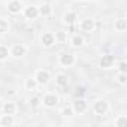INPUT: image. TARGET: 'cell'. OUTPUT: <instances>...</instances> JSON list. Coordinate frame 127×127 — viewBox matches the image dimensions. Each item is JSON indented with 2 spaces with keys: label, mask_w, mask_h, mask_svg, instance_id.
Listing matches in <instances>:
<instances>
[{
  "label": "cell",
  "mask_w": 127,
  "mask_h": 127,
  "mask_svg": "<svg viewBox=\"0 0 127 127\" xmlns=\"http://www.w3.org/2000/svg\"><path fill=\"white\" fill-rule=\"evenodd\" d=\"M70 42H72L73 46H82V45H84V39H82V36H79V34H75Z\"/></svg>",
  "instance_id": "ac0fdd59"
},
{
  "label": "cell",
  "mask_w": 127,
  "mask_h": 127,
  "mask_svg": "<svg viewBox=\"0 0 127 127\" xmlns=\"http://www.w3.org/2000/svg\"><path fill=\"white\" fill-rule=\"evenodd\" d=\"M72 109H73V112H76V114H84V112L87 111V103H85V100H84V99H78V100L73 103Z\"/></svg>",
  "instance_id": "9c48e42d"
},
{
  "label": "cell",
  "mask_w": 127,
  "mask_h": 127,
  "mask_svg": "<svg viewBox=\"0 0 127 127\" xmlns=\"http://www.w3.org/2000/svg\"><path fill=\"white\" fill-rule=\"evenodd\" d=\"M21 9H23V5H21L20 0H11V2L8 3V11L11 14H14V15L15 14H20Z\"/></svg>",
  "instance_id": "5b68a950"
},
{
  "label": "cell",
  "mask_w": 127,
  "mask_h": 127,
  "mask_svg": "<svg viewBox=\"0 0 127 127\" xmlns=\"http://www.w3.org/2000/svg\"><path fill=\"white\" fill-rule=\"evenodd\" d=\"M61 115H63V117H72V115H73V109H72V106H66V108H63Z\"/></svg>",
  "instance_id": "603a6c76"
},
{
  "label": "cell",
  "mask_w": 127,
  "mask_h": 127,
  "mask_svg": "<svg viewBox=\"0 0 127 127\" xmlns=\"http://www.w3.org/2000/svg\"><path fill=\"white\" fill-rule=\"evenodd\" d=\"M115 29H117L118 32H124V30L127 29V21H126L124 18L117 20V21H115Z\"/></svg>",
  "instance_id": "2e32d148"
},
{
  "label": "cell",
  "mask_w": 127,
  "mask_h": 127,
  "mask_svg": "<svg viewBox=\"0 0 127 127\" xmlns=\"http://www.w3.org/2000/svg\"><path fill=\"white\" fill-rule=\"evenodd\" d=\"M26 52H27V48L23 43H15L11 49V54L14 57H23V55H26Z\"/></svg>",
  "instance_id": "8992f818"
},
{
  "label": "cell",
  "mask_w": 127,
  "mask_h": 127,
  "mask_svg": "<svg viewBox=\"0 0 127 127\" xmlns=\"http://www.w3.org/2000/svg\"><path fill=\"white\" fill-rule=\"evenodd\" d=\"M120 72H121V73H126V72H127V63H126V61H121V63H120Z\"/></svg>",
  "instance_id": "4316f807"
},
{
  "label": "cell",
  "mask_w": 127,
  "mask_h": 127,
  "mask_svg": "<svg viewBox=\"0 0 127 127\" xmlns=\"http://www.w3.org/2000/svg\"><path fill=\"white\" fill-rule=\"evenodd\" d=\"M63 21H64L66 24H73V23L76 21V14H75V12H67V14H64Z\"/></svg>",
  "instance_id": "9a60e30c"
},
{
  "label": "cell",
  "mask_w": 127,
  "mask_h": 127,
  "mask_svg": "<svg viewBox=\"0 0 127 127\" xmlns=\"http://www.w3.org/2000/svg\"><path fill=\"white\" fill-rule=\"evenodd\" d=\"M34 79H36L37 84L43 85V84H46V82L49 81V73H48L46 70H37L36 75H34Z\"/></svg>",
  "instance_id": "52a82bcc"
},
{
  "label": "cell",
  "mask_w": 127,
  "mask_h": 127,
  "mask_svg": "<svg viewBox=\"0 0 127 127\" xmlns=\"http://www.w3.org/2000/svg\"><path fill=\"white\" fill-rule=\"evenodd\" d=\"M2 108H3V102L0 100V111H2Z\"/></svg>",
  "instance_id": "f1b7e54d"
},
{
  "label": "cell",
  "mask_w": 127,
  "mask_h": 127,
  "mask_svg": "<svg viewBox=\"0 0 127 127\" xmlns=\"http://www.w3.org/2000/svg\"><path fill=\"white\" fill-rule=\"evenodd\" d=\"M3 112L5 114H9V115H14L17 112V105L12 103V102H8V103H3Z\"/></svg>",
  "instance_id": "4fadbf2b"
},
{
  "label": "cell",
  "mask_w": 127,
  "mask_h": 127,
  "mask_svg": "<svg viewBox=\"0 0 127 127\" xmlns=\"http://www.w3.org/2000/svg\"><path fill=\"white\" fill-rule=\"evenodd\" d=\"M114 63H115V57L111 55V54H105V55H102L100 60H99V64H100V67H103V69L112 67Z\"/></svg>",
  "instance_id": "6da1fadb"
},
{
  "label": "cell",
  "mask_w": 127,
  "mask_h": 127,
  "mask_svg": "<svg viewBox=\"0 0 127 127\" xmlns=\"http://www.w3.org/2000/svg\"><path fill=\"white\" fill-rule=\"evenodd\" d=\"M46 108H54L57 103H58V97L55 96V94H45V97H43V102H42Z\"/></svg>",
  "instance_id": "ba28073f"
},
{
  "label": "cell",
  "mask_w": 127,
  "mask_h": 127,
  "mask_svg": "<svg viewBox=\"0 0 127 127\" xmlns=\"http://www.w3.org/2000/svg\"><path fill=\"white\" fill-rule=\"evenodd\" d=\"M126 124H127V117H124V115H121L118 120H115V126L117 127H123Z\"/></svg>",
  "instance_id": "cb8c5ba5"
},
{
  "label": "cell",
  "mask_w": 127,
  "mask_h": 127,
  "mask_svg": "<svg viewBox=\"0 0 127 127\" xmlns=\"http://www.w3.org/2000/svg\"><path fill=\"white\" fill-rule=\"evenodd\" d=\"M117 79H118V82H120V84H123V85H124V84H126V81H127V75H126V73H120V75L117 76Z\"/></svg>",
  "instance_id": "484cf974"
},
{
  "label": "cell",
  "mask_w": 127,
  "mask_h": 127,
  "mask_svg": "<svg viewBox=\"0 0 127 127\" xmlns=\"http://www.w3.org/2000/svg\"><path fill=\"white\" fill-rule=\"evenodd\" d=\"M11 51L8 49V46H3V45H0V60H6L9 57Z\"/></svg>",
  "instance_id": "d6986e66"
},
{
  "label": "cell",
  "mask_w": 127,
  "mask_h": 127,
  "mask_svg": "<svg viewBox=\"0 0 127 127\" xmlns=\"http://www.w3.org/2000/svg\"><path fill=\"white\" fill-rule=\"evenodd\" d=\"M9 30V24L6 20H0V34H3Z\"/></svg>",
  "instance_id": "7402d4cb"
},
{
  "label": "cell",
  "mask_w": 127,
  "mask_h": 127,
  "mask_svg": "<svg viewBox=\"0 0 127 127\" xmlns=\"http://www.w3.org/2000/svg\"><path fill=\"white\" fill-rule=\"evenodd\" d=\"M58 61L63 67H70L75 64V55L73 54H63V55H60Z\"/></svg>",
  "instance_id": "7a4b0ae2"
},
{
  "label": "cell",
  "mask_w": 127,
  "mask_h": 127,
  "mask_svg": "<svg viewBox=\"0 0 127 127\" xmlns=\"http://www.w3.org/2000/svg\"><path fill=\"white\" fill-rule=\"evenodd\" d=\"M37 85H39V84L36 82V79H34V78H30V79H27V81H26V88H27V90H34Z\"/></svg>",
  "instance_id": "44dd1931"
},
{
  "label": "cell",
  "mask_w": 127,
  "mask_h": 127,
  "mask_svg": "<svg viewBox=\"0 0 127 127\" xmlns=\"http://www.w3.org/2000/svg\"><path fill=\"white\" fill-rule=\"evenodd\" d=\"M15 124V120H14V115H9V114H5L0 118V126L2 127H11Z\"/></svg>",
  "instance_id": "7c38bea8"
},
{
  "label": "cell",
  "mask_w": 127,
  "mask_h": 127,
  "mask_svg": "<svg viewBox=\"0 0 127 127\" xmlns=\"http://www.w3.org/2000/svg\"><path fill=\"white\" fill-rule=\"evenodd\" d=\"M40 40H42L43 46H46V48H49V46H52L55 43V37H54L52 33H43L42 37H40Z\"/></svg>",
  "instance_id": "8fae6325"
},
{
  "label": "cell",
  "mask_w": 127,
  "mask_h": 127,
  "mask_svg": "<svg viewBox=\"0 0 127 127\" xmlns=\"http://www.w3.org/2000/svg\"><path fill=\"white\" fill-rule=\"evenodd\" d=\"M84 94H85V90H84V88H78V90H76V93H75V96H76V97H79V99H82V97H84Z\"/></svg>",
  "instance_id": "83f0119b"
},
{
  "label": "cell",
  "mask_w": 127,
  "mask_h": 127,
  "mask_svg": "<svg viewBox=\"0 0 127 127\" xmlns=\"http://www.w3.org/2000/svg\"><path fill=\"white\" fill-rule=\"evenodd\" d=\"M93 111L97 114V115H105L106 111H108V102L106 100H97L93 106Z\"/></svg>",
  "instance_id": "3957f363"
},
{
  "label": "cell",
  "mask_w": 127,
  "mask_h": 127,
  "mask_svg": "<svg viewBox=\"0 0 127 127\" xmlns=\"http://www.w3.org/2000/svg\"><path fill=\"white\" fill-rule=\"evenodd\" d=\"M55 84H57V85H60V87H66V85L69 84V79H67V76H66V75L58 73V75L55 76Z\"/></svg>",
  "instance_id": "5bb4252c"
},
{
  "label": "cell",
  "mask_w": 127,
  "mask_h": 127,
  "mask_svg": "<svg viewBox=\"0 0 127 127\" xmlns=\"http://www.w3.org/2000/svg\"><path fill=\"white\" fill-rule=\"evenodd\" d=\"M55 40H58V42H64L66 39H67V33L66 32H63V30H60V32H57L55 33Z\"/></svg>",
  "instance_id": "ffe728a7"
},
{
  "label": "cell",
  "mask_w": 127,
  "mask_h": 127,
  "mask_svg": "<svg viewBox=\"0 0 127 127\" xmlns=\"http://www.w3.org/2000/svg\"><path fill=\"white\" fill-rule=\"evenodd\" d=\"M29 103H30L32 108H37V106L40 105V100H39V97H32V99L29 100Z\"/></svg>",
  "instance_id": "d4e9b609"
},
{
  "label": "cell",
  "mask_w": 127,
  "mask_h": 127,
  "mask_svg": "<svg viewBox=\"0 0 127 127\" xmlns=\"http://www.w3.org/2000/svg\"><path fill=\"white\" fill-rule=\"evenodd\" d=\"M37 15H39V8H36V6H29L24 11V17L27 20H36Z\"/></svg>",
  "instance_id": "30bf717a"
},
{
  "label": "cell",
  "mask_w": 127,
  "mask_h": 127,
  "mask_svg": "<svg viewBox=\"0 0 127 127\" xmlns=\"http://www.w3.org/2000/svg\"><path fill=\"white\" fill-rule=\"evenodd\" d=\"M51 12H52V9H51V6H49V5H42V6L39 8V14H40V15H43V17H48Z\"/></svg>",
  "instance_id": "e0dca14e"
},
{
  "label": "cell",
  "mask_w": 127,
  "mask_h": 127,
  "mask_svg": "<svg viewBox=\"0 0 127 127\" xmlns=\"http://www.w3.org/2000/svg\"><path fill=\"white\" fill-rule=\"evenodd\" d=\"M79 27H81L82 32H88V33H90V32H93V30L96 29V23H94V20L87 18V20H82V21H81Z\"/></svg>",
  "instance_id": "277c9868"
}]
</instances>
